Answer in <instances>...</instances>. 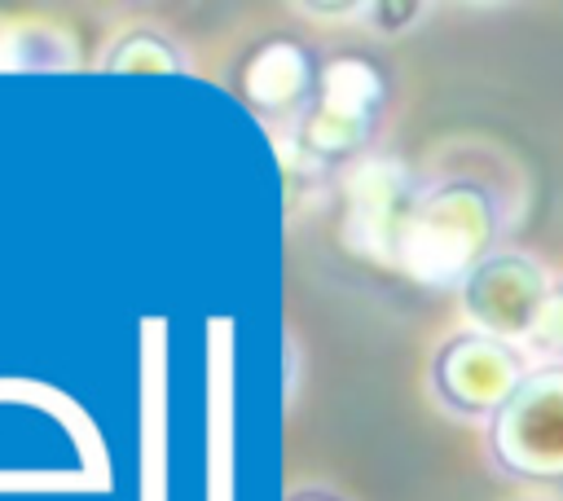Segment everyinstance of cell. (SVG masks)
<instances>
[{
    "instance_id": "8992f818",
    "label": "cell",
    "mask_w": 563,
    "mask_h": 501,
    "mask_svg": "<svg viewBox=\"0 0 563 501\" xmlns=\"http://www.w3.org/2000/svg\"><path fill=\"white\" fill-rule=\"evenodd\" d=\"M418 180L396 158H361L347 171V211H343V237L356 255L374 264L396 268V246L405 233V220L418 202Z\"/></svg>"
},
{
    "instance_id": "7c38bea8",
    "label": "cell",
    "mask_w": 563,
    "mask_h": 501,
    "mask_svg": "<svg viewBox=\"0 0 563 501\" xmlns=\"http://www.w3.org/2000/svg\"><path fill=\"white\" fill-rule=\"evenodd\" d=\"M286 501H343V497L330 492V488H321V483H312V488H295Z\"/></svg>"
},
{
    "instance_id": "277c9868",
    "label": "cell",
    "mask_w": 563,
    "mask_h": 501,
    "mask_svg": "<svg viewBox=\"0 0 563 501\" xmlns=\"http://www.w3.org/2000/svg\"><path fill=\"white\" fill-rule=\"evenodd\" d=\"M532 369V352L479 330H457L449 334L435 352H431V369H427V387L435 396V404L453 417H471V422H488L506 396L523 382V374Z\"/></svg>"
},
{
    "instance_id": "ba28073f",
    "label": "cell",
    "mask_w": 563,
    "mask_h": 501,
    "mask_svg": "<svg viewBox=\"0 0 563 501\" xmlns=\"http://www.w3.org/2000/svg\"><path fill=\"white\" fill-rule=\"evenodd\" d=\"M79 44L53 22H0V70H75Z\"/></svg>"
},
{
    "instance_id": "9c48e42d",
    "label": "cell",
    "mask_w": 563,
    "mask_h": 501,
    "mask_svg": "<svg viewBox=\"0 0 563 501\" xmlns=\"http://www.w3.org/2000/svg\"><path fill=\"white\" fill-rule=\"evenodd\" d=\"M106 75H185V53L158 26H128L101 57Z\"/></svg>"
},
{
    "instance_id": "52a82bcc",
    "label": "cell",
    "mask_w": 563,
    "mask_h": 501,
    "mask_svg": "<svg viewBox=\"0 0 563 501\" xmlns=\"http://www.w3.org/2000/svg\"><path fill=\"white\" fill-rule=\"evenodd\" d=\"M317 70L321 62H312V53L295 35H268L264 44L251 48L242 66V92L264 119L295 123L312 101Z\"/></svg>"
},
{
    "instance_id": "5b68a950",
    "label": "cell",
    "mask_w": 563,
    "mask_h": 501,
    "mask_svg": "<svg viewBox=\"0 0 563 501\" xmlns=\"http://www.w3.org/2000/svg\"><path fill=\"white\" fill-rule=\"evenodd\" d=\"M550 290H554V272L537 255L501 246L462 281L457 299H462L471 330L528 347Z\"/></svg>"
},
{
    "instance_id": "6da1fadb",
    "label": "cell",
    "mask_w": 563,
    "mask_h": 501,
    "mask_svg": "<svg viewBox=\"0 0 563 501\" xmlns=\"http://www.w3.org/2000/svg\"><path fill=\"white\" fill-rule=\"evenodd\" d=\"M510 202L479 176H440L418 189L405 220L396 268L431 290H462V281L501 250Z\"/></svg>"
},
{
    "instance_id": "4fadbf2b",
    "label": "cell",
    "mask_w": 563,
    "mask_h": 501,
    "mask_svg": "<svg viewBox=\"0 0 563 501\" xmlns=\"http://www.w3.org/2000/svg\"><path fill=\"white\" fill-rule=\"evenodd\" d=\"M523 501H559V497H550V492H528Z\"/></svg>"
},
{
    "instance_id": "3957f363",
    "label": "cell",
    "mask_w": 563,
    "mask_h": 501,
    "mask_svg": "<svg viewBox=\"0 0 563 501\" xmlns=\"http://www.w3.org/2000/svg\"><path fill=\"white\" fill-rule=\"evenodd\" d=\"M488 466L528 492L563 488V365L532 360L523 382L484 422Z\"/></svg>"
},
{
    "instance_id": "30bf717a",
    "label": "cell",
    "mask_w": 563,
    "mask_h": 501,
    "mask_svg": "<svg viewBox=\"0 0 563 501\" xmlns=\"http://www.w3.org/2000/svg\"><path fill=\"white\" fill-rule=\"evenodd\" d=\"M532 360H559L563 365V277H554V290L545 299V312L528 338Z\"/></svg>"
},
{
    "instance_id": "8fae6325",
    "label": "cell",
    "mask_w": 563,
    "mask_h": 501,
    "mask_svg": "<svg viewBox=\"0 0 563 501\" xmlns=\"http://www.w3.org/2000/svg\"><path fill=\"white\" fill-rule=\"evenodd\" d=\"M422 13H427V4H365V18H361V22H369L378 35H400V31H409Z\"/></svg>"
},
{
    "instance_id": "7a4b0ae2",
    "label": "cell",
    "mask_w": 563,
    "mask_h": 501,
    "mask_svg": "<svg viewBox=\"0 0 563 501\" xmlns=\"http://www.w3.org/2000/svg\"><path fill=\"white\" fill-rule=\"evenodd\" d=\"M387 110V79L361 53H339L321 62L312 101L290 123L295 154L303 171H334L356 167L383 123Z\"/></svg>"
}]
</instances>
